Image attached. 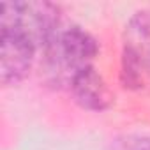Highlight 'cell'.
<instances>
[{
    "instance_id": "2",
    "label": "cell",
    "mask_w": 150,
    "mask_h": 150,
    "mask_svg": "<svg viewBox=\"0 0 150 150\" xmlns=\"http://www.w3.org/2000/svg\"><path fill=\"white\" fill-rule=\"evenodd\" d=\"M60 11L50 2H4L0 28L25 37L35 48H46L58 32Z\"/></svg>"
},
{
    "instance_id": "5",
    "label": "cell",
    "mask_w": 150,
    "mask_h": 150,
    "mask_svg": "<svg viewBox=\"0 0 150 150\" xmlns=\"http://www.w3.org/2000/svg\"><path fill=\"white\" fill-rule=\"evenodd\" d=\"M71 92L74 96V101L85 110L104 111L111 106V92L103 76L94 67H88L74 76Z\"/></svg>"
},
{
    "instance_id": "6",
    "label": "cell",
    "mask_w": 150,
    "mask_h": 150,
    "mask_svg": "<svg viewBox=\"0 0 150 150\" xmlns=\"http://www.w3.org/2000/svg\"><path fill=\"white\" fill-rule=\"evenodd\" d=\"M108 150H150V136L145 134H124L117 138Z\"/></svg>"
},
{
    "instance_id": "4",
    "label": "cell",
    "mask_w": 150,
    "mask_h": 150,
    "mask_svg": "<svg viewBox=\"0 0 150 150\" xmlns=\"http://www.w3.org/2000/svg\"><path fill=\"white\" fill-rule=\"evenodd\" d=\"M35 46L16 32L0 30V81L2 85L20 83L32 69Z\"/></svg>"
},
{
    "instance_id": "1",
    "label": "cell",
    "mask_w": 150,
    "mask_h": 150,
    "mask_svg": "<svg viewBox=\"0 0 150 150\" xmlns=\"http://www.w3.org/2000/svg\"><path fill=\"white\" fill-rule=\"evenodd\" d=\"M97 51V41L87 30L80 27L58 28V32L44 48L48 76L57 85L71 87L76 74L92 67Z\"/></svg>"
},
{
    "instance_id": "3",
    "label": "cell",
    "mask_w": 150,
    "mask_h": 150,
    "mask_svg": "<svg viewBox=\"0 0 150 150\" xmlns=\"http://www.w3.org/2000/svg\"><path fill=\"white\" fill-rule=\"evenodd\" d=\"M150 72V11L136 13L125 30L122 53V81L129 88H139Z\"/></svg>"
}]
</instances>
